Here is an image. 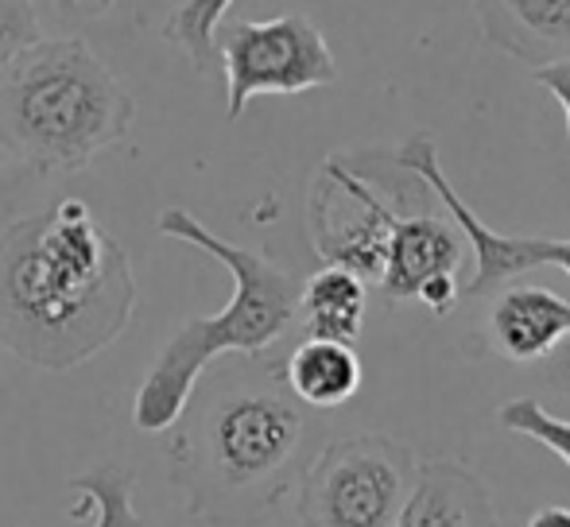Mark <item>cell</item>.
<instances>
[{
    "mask_svg": "<svg viewBox=\"0 0 570 527\" xmlns=\"http://www.w3.org/2000/svg\"><path fill=\"white\" fill-rule=\"evenodd\" d=\"M478 28L524 67L570 59V0H473Z\"/></svg>",
    "mask_w": 570,
    "mask_h": 527,
    "instance_id": "cell-11",
    "label": "cell"
},
{
    "mask_svg": "<svg viewBox=\"0 0 570 527\" xmlns=\"http://www.w3.org/2000/svg\"><path fill=\"white\" fill-rule=\"evenodd\" d=\"M462 264V233L454 221L435 213H400L384 245L381 287L389 299L404 302L423 291V284L435 276H454Z\"/></svg>",
    "mask_w": 570,
    "mask_h": 527,
    "instance_id": "cell-10",
    "label": "cell"
},
{
    "mask_svg": "<svg viewBox=\"0 0 570 527\" xmlns=\"http://www.w3.org/2000/svg\"><path fill=\"white\" fill-rule=\"evenodd\" d=\"M132 117V93L86 39H39L0 70V151L36 171H82Z\"/></svg>",
    "mask_w": 570,
    "mask_h": 527,
    "instance_id": "cell-4",
    "label": "cell"
},
{
    "mask_svg": "<svg viewBox=\"0 0 570 527\" xmlns=\"http://www.w3.org/2000/svg\"><path fill=\"white\" fill-rule=\"evenodd\" d=\"M62 4H70V8H86V12H106L114 0H62Z\"/></svg>",
    "mask_w": 570,
    "mask_h": 527,
    "instance_id": "cell-22",
    "label": "cell"
},
{
    "mask_svg": "<svg viewBox=\"0 0 570 527\" xmlns=\"http://www.w3.org/2000/svg\"><path fill=\"white\" fill-rule=\"evenodd\" d=\"M528 527H570V508L563 505H548L528 520Z\"/></svg>",
    "mask_w": 570,
    "mask_h": 527,
    "instance_id": "cell-21",
    "label": "cell"
},
{
    "mask_svg": "<svg viewBox=\"0 0 570 527\" xmlns=\"http://www.w3.org/2000/svg\"><path fill=\"white\" fill-rule=\"evenodd\" d=\"M39 12L36 0H0V70L23 51L39 43Z\"/></svg>",
    "mask_w": 570,
    "mask_h": 527,
    "instance_id": "cell-18",
    "label": "cell"
},
{
    "mask_svg": "<svg viewBox=\"0 0 570 527\" xmlns=\"http://www.w3.org/2000/svg\"><path fill=\"white\" fill-rule=\"evenodd\" d=\"M532 78L559 101L567 117V132H570V59H559V62H548V67H535Z\"/></svg>",
    "mask_w": 570,
    "mask_h": 527,
    "instance_id": "cell-19",
    "label": "cell"
},
{
    "mask_svg": "<svg viewBox=\"0 0 570 527\" xmlns=\"http://www.w3.org/2000/svg\"><path fill=\"white\" fill-rule=\"evenodd\" d=\"M171 443V477L190 516L206 524H261L299 485L318 454L311 407L287 392L284 369L218 372L190 392Z\"/></svg>",
    "mask_w": 570,
    "mask_h": 527,
    "instance_id": "cell-2",
    "label": "cell"
},
{
    "mask_svg": "<svg viewBox=\"0 0 570 527\" xmlns=\"http://www.w3.org/2000/svg\"><path fill=\"white\" fill-rule=\"evenodd\" d=\"M365 307H368L365 279L326 264V268H318L315 276L299 284L295 318L303 322L307 338H326V341H345V346H353L361 326H365Z\"/></svg>",
    "mask_w": 570,
    "mask_h": 527,
    "instance_id": "cell-14",
    "label": "cell"
},
{
    "mask_svg": "<svg viewBox=\"0 0 570 527\" xmlns=\"http://www.w3.org/2000/svg\"><path fill=\"white\" fill-rule=\"evenodd\" d=\"M214 47L226 67L233 121L261 93H307L338 78L331 43L303 12H287L276 20L218 23Z\"/></svg>",
    "mask_w": 570,
    "mask_h": 527,
    "instance_id": "cell-6",
    "label": "cell"
},
{
    "mask_svg": "<svg viewBox=\"0 0 570 527\" xmlns=\"http://www.w3.org/2000/svg\"><path fill=\"white\" fill-rule=\"evenodd\" d=\"M233 0H183L164 23V39L175 43L190 59L195 70H210L218 62V47H214V31L226 20Z\"/></svg>",
    "mask_w": 570,
    "mask_h": 527,
    "instance_id": "cell-15",
    "label": "cell"
},
{
    "mask_svg": "<svg viewBox=\"0 0 570 527\" xmlns=\"http://www.w3.org/2000/svg\"><path fill=\"white\" fill-rule=\"evenodd\" d=\"M485 338L489 349L512 365L551 357L570 341V302L548 287H509L489 307Z\"/></svg>",
    "mask_w": 570,
    "mask_h": 527,
    "instance_id": "cell-9",
    "label": "cell"
},
{
    "mask_svg": "<svg viewBox=\"0 0 570 527\" xmlns=\"http://www.w3.org/2000/svg\"><path fill=\"white\" fill-rule=\"evenodd\" d=\"M389 163H396L404 175H415L423 187L431 190V198L443 202V210L451 213V221L458 226V233L465 237L473 257V276L470 284L462 287V295L470 299H481V295L504 287L512 276H524L532 268H543V264H556L570 276V241H551V237H524V233H497L489 229L470 206L462 202V195L454 190V182L443 175L439 167V151L431 136H412L396 156H389ZM567 369H570V349H567Z\"/></svg>",
    "mask_w": 570,
    "mask_h": 527,
    "instance_id": "cell-8",
    "label": "cell"
},
{
    "mask_svg": "<svg viewBox=\"0 0 570 527\" xmlns=\"http://www.w3.org/2000/svg\"><path fill=\"white\" fill-rule=\"evenodd\" d=\"M132 307V260L78 198L0 233V346L20 361L78 369L125 334Z\"/></svg>",
    "mask_w": 570,
    "mask_h": 527,
    "instance_id": "cell-1",
    "label": "cell"
},
{
    "mask_svg": "<svg viewBox=\"0 0 570 527\" xmlns=\"http://www.w3.org/2000/svg\"><path fill=\"white\" fill-rule=\"evenodd\" d=\"M431 315H446L458 299H462V287H458V276H435L423 284V291L415 295Z\"/></svg>",
    "mask_w": 570,
    "mask_h": 527,
    "instance_id": "cell-20",
    "label": "cell"
},
{
    "mask_svg": "<svg viewBox=\"0 0 570 527\" xmlns=\"http://www.w3.org/2000/svg\"><path fill=\"white\" fill-rule=\"evenodd\" d=\"M159 233L187 241L210 252L233 276L229 302L210 318H190L151 361L148 377L132 396V427L144 435L175 427L195 385L218 357H261L292 330L295 307H299V279L272 264L264 252L240 249L226 237L210 233L190 210H164L156 218Z\"/></svg>",
    "mask_w": 570,
    "mask_h": 527,
    "instance_id": "cell-3",
    "label": "cell"
},
{
    "mask_svg": "<svg viewBox=\"0 0 570 527\" xmlns=\"http://www.w3.org/2000/svg\"><path fill=\"white\" fill-rule=\"evenodd\" d=\"M420 477L412 446L389 435H350L318 446L299 477L303 527H396Z\"/></svg>",
    "mask_w": 570,
    "mask_h": 527,
    "instance_id": "cell-5",
    "label": "cell"
},
{
    "mask_svg": "<svg viewBox=\"0 0 570 527\" xmlns=\"http://www.w3.org/2000/svg\"><path fill=\"white\" fill-rule=\"evenodd\" d=\"M497 419H501V427L512 430V435L535 438L540 446H548V450L559 454L570 469V419L551 415L548 407L532 396H517V399H509V404H501Z\"/></svg>",
    "mask_w": 570,
    "mask_h": 527,
    "instance_id": "cell-17",
    "label": "cell"
},
{
    "mask_svg": "<svg viewBox=\"0 0 570 527\" xmlns=\"http://www.w3.org/2000/svg\"><path fill=\"white\" fill-rule=\"evenodd\" d=\"M361 357L345 341L307 338L292 349L284 365V385L287 392L299 399L311 411H334V407L350 404L361 388Z\"/></svg>",
    "mask_w": 570,
    "mask_h": 527,
    "instance_id": "cell-13",
    "label": "cell"
},
{
    "mask_svg": "<svg viewBox=\"0 0 570 527\" xmlns=\"http://www.w3.org/2000/svg\"><path fill=\"white\" fill-rule=\"evenodd\" d=\"M396 527H501L493 493L465 461H423Z\"/></svg>",
    "mask_w": 570,
    "mask_h": 527,
    "instance_id": "cell-12",
    "label": "cell"
},
{
    "mask_svg": "<svg viewBox=\"0 0 570 527\" xmlns=\"http://www.w3.org/2000/svg\"><path fill=\"white\" fill-rule=\"evenodd\" d=\"M70 489L78 497H86V505H94V513H98V524L94 527H144L140 513L132 505L136 474H125L117 466H101L75 477Z\"/></svg>",
    "mask_w": 570,
    "mask_h": 527,
    "instance_id": "cell-16",
    "label": "cell"
},
{
    "mask_svg": "<svg viewBox=\"0 0 570 527\" xmlns=\"http://www.w3.org/2000/svg\"><path fill=\"white\" fill-rule=\"evenodd\" d=\"M400 213L404 210L376 190L365 167L331 156L311 190V241L326 264L376 284L384 268V245Z\"/></svg>",
    "mask_w": 570,
    "mask_h": 527,
    "instance_id": "cell-7",
    "label": "cell"
}]
</instances>
